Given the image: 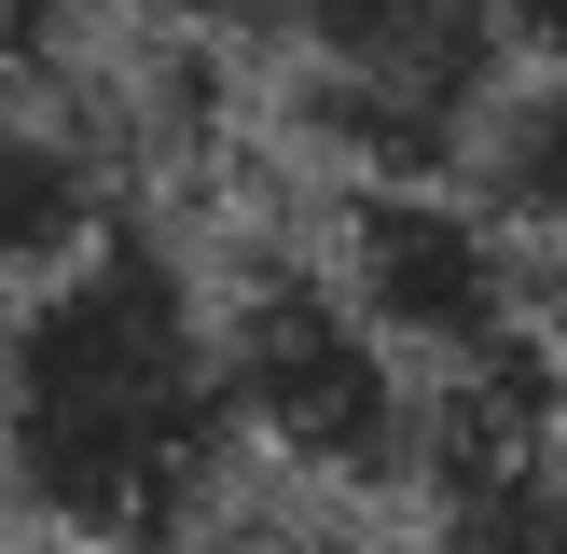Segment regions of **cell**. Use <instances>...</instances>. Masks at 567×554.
<instances>
[{
    "label": "cell",
    "mask_w": 567,
    "mask_h": 554,
    "mask_svg": "<svg viewBox=\"0 0 567 554\" xmlns=\"http://www.w3.org/2000/svg\"><path fill=\"white\" fill-rule=\"evenodd\" d=\"M221 277H194L153 222H111L83 264L0 305V513L55 554H194L249 485Z\"/></svg>",
    "instance_id": "cell-1"
},
{
    "label": "cell",
    "mask_w": 567,
    "mask_h": 554,
    "mask_svg": "<svg viewBox=\"0 0 567 554\" xmlns=\"http://www.w3.org/2000/svg\"><path fill=\"white\" fill-rule=\"evenodd\" d=\"M221 375H236V430L264 471H291L305 499H374L415 485L443 388L360 319V291L305 249V264L221 277Z\"/></svg>",
    "instance_id": "cell-2"
},
{
    "label": "cell",
    "mask_w": 567,
    "mask_h": 554,
    "mask_svg": "<svg viewBox=\"0 0 567 554\" xmlns=\"http://www.w3.org/2000/svg\"><path fill=\"white\" fill-rule=\"evenodd\" d=\"M277 83L347 181H457L485 98L513 83V28L498 0H291Z\"/></svg>",
    "instance_id": "cell-3"
},
{
    "label": "cell",
    "mask_w": 567,
    "mask_h": 554,
    "mask_svg": "<svg viewBox=\"0 0 567 554\" xmlns=\"http://www.w3.org/2000/svg\"><path fill=\"white\" fill-rule=\"evenodd\" d=\"M319 264L360 291V319H374L430 388H513V375H540L554 277H540V249H526L471 181H347Z\"/></svg>",
    "instance_id": "cell-4"
},
{
    "label": "cell",
    "mask_w": 567,
    "mask_h": 554,
    "mask_svg": "<svg viewBox=\"0 0 567 554\" xmlns=\"http://www.w3.org/2000/svg\"><path fill=\"white\" fill-rule=\"evenodd\" d=\"M415 554H567V458L513 388H443L430 458H415Z\"/></svg>",
    "instance_id": "cell-5"
},
{
    "label": "cell",
    "mask_w": 567,
    "mask_h": 554,
    "mask_svg": "<svg viewBox=\"0 0 567 554\" xmlns=\"http://www.w3.org/2000/svg\"><path fill=\"white\" fill-rule=\"evenodd\" d=\"M125 222V153L70 98H0V305Z\"/></svg>",
    "instance_id": "cell-6"
},
{
    "label": "cell",
    "mask_w": 567,
    "mask_h": 554,
    "mask_svg": "<svg viewBox=\"0 0 567 554\" xmlns=\"http://www.w3.org/2000/svg\"><path fill=\"white\" fill-rule=\"evenodd\" d=\"M457 181L540 249V277H567V70H513L498 83L471 153H457Z\"/></svg>",
    "instance_id": "cell-7"
},
{
    "label": "cell",
    "mask_w": 567,
    "mask_h": 554,
    "mask_svg": "<svg viewBox=\"0 0 567 554\" xmlns=\"http://www.w3.org/2000/svg\"><path fill=\"white\" fill-rule=\"evenodd\" d=\"M83 14L138 28V42H208V55H277L291 0H83Z\"/></svg>",
    "instance_id": "cell-8"
},
{
    "label": "cell",
    "mask_w": 567,
    "mask_h": 554,
    "mask_svg": "<svg viewBox=\"0 0 567 554\" xmlns=\"http://www.w3.org/2000/svg\"><path fill=\"white\" fill-rule=\"evenodd\" d=\"M70 14L83 0H0V98H42L70 70Z\"/></svg>",
    "instance_id": "cell-9"
},
{
    "label": "cell",
    "mask_w": 567,
    "mask_h": 554,
    "mask_svg": "<svg viewBox=\"0 0 567 554\" xmlns=\"http://www.w3.org/2000/svg\"><path fill=\"white\" fill-rule=\"evenodd\" d=\"M194 554H360V541H332L319 513H236V526H208Z\"/></svg>",
    "instance_id": "cell-10"
},
{
    "label": "cell",
    "mask_w": 567,
    "mask_h": 554,
    "mask_svg": "<svg viewBox=\"0 0 567 554\" xmlns=\"http://www.w3.org/2000/svg\"><path fill=\"white\" fill-rule=\"evenodd\" d=\"M526 416H540V443L567 458V277H554V332H540V375H526Z\"/></svg>",
    "instance_id": "cell-11"
},
{
    "label": "cell",
    "mask_w": 567,
    "mask_h": 554,
    "mask_svg": "<svg viewBox=\"0 0 567 554\" xmlns=\"http://www.w3.org/2000/svg\"><path fill=\"white\" fill-rule=\"evenodd\" d=\"M513 28V70H567V0H498Z\"/></svg>",
    "instance_id": "cell-12"
}]
</instances>
